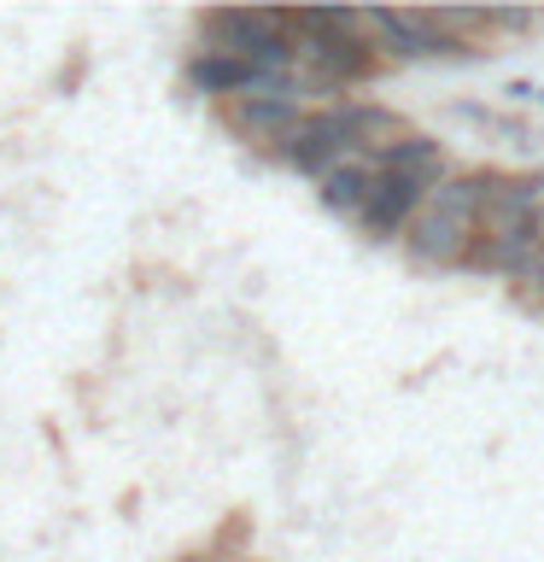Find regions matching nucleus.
Returning <instances> with one entry per match:
<instances>
[{
	"instance_id": "nucleus-1",
	"label": "nucleus",
	"mask_w": 544,
	"mask_h": 562,
	"mask_svg": "<svg viewBox=\"0 0 544 562\" xmlns=\"http://www.w3.org/2000/svg\"><path fill=\"white\" fill-rule=\"evenodd\" d=\"M480 176V240H474L468 270L521 281L544 258L533 235V217L544 205V176H503V170H474Z\"/></svg>"
},
{
	"instance_id": "nucleus-2",
	"label": "nucleus",
	"mask_w": 544,
	"mask_h": 562,
	"mask_svg": "<svg viewBox=\"0 0 544 562\" xmlns=\"http://www.w3.org/2000/svg\"><path fill=\"white\" fill-rule=\"evenodd\" d=\"M474 240H480V176H451L416 211L410 235H404V252L421 270H468Z\"/></svg>"
},
{
	"instance_id": "nucleus-3",
	"label": "nucleus",
	"mask_w": 544,
	"mask_h": 562,
	"mask_svg": "<svg viewBox=\"0 0 544 562\" xmlns=\"http://www.w3.org/2000/svg\"><path fill=\"white\" fill-rule=\"evenodd\" d=\"M287 35L298 53V70L316 82H369L381 70V53L363 30V12H287Z\"/></svg>"
},
{
	"instance_id": "nucleus-4",
	"label": "nucleus",
	"mask_w": 544,
	"mask_h": 562,
	"mask_svg": "<svg viewBox=\"0 0 544 562\" xmlns=\"http://www.w3.org/2000/svg\"><path fill=\"white\" fill-rule=\"evenodd\" d=\"M298 117H305V94H298L293 77H270V82L246 88V94H235V100H223V123L235 135L258 140V147H275Z\"/></svg>"
},
{
	"instance_id": "nucleus-5",
	"label": "nucleus",
	"mask_w": 544,
	"mask_h": 562,
	"mask_svg": "<svg viewBox=\"0 0 544 562\" xmlns=\"http://www.w3.org/2000/svg\"><path fill=\"white\" fill-rule=\"evenodd\" d=\"M270 153H275L287 170H298V176H316V182H322V176H328L333 165H345V158H351L345 112H340V105H322V112H305V117H298L287 135L275 140Z\"/></svg>"
},
{
	"instance_id": "nucleus-6",
	"label": "nucleus",
	"mask_w": 544,
	"mask_h": 562,
	"mask_svg": "<svg viewBox=\"0 0 544 562\" xmlns=\"http://www.w3.org/2000/svg\"><path fill=\"white\" fill-rule=\"evenodd\" d=\"M363 30L381 59H468V47L451 42L428 12H363Z\"/></svg>"
},
{
	"instance_id": "nucleus-7",
	"label": "nucleus",
	"mask_w": 544,
	"mask_h": 562,
	"mask_svg": "<svg viewBox=\"0 0 544 562\" xmlns=\"http://www.w3.org/2000/svg\"><path fill=\"white\" fill-rule=\"evenodd\" d=\"M428 193L433 188H421L410 182V176H393V170H381L375 176V193H369V211H363V235L375 240V246H393L410 235V223H416V211L428 205Z\"/></svg>"
},
{
	"instance_id": "nucleus-8",
	"label": "nucleus",
	"mask_w": 544,
	"mask_h": 562,
	"mask_svg": "<svg viewBox=\"0 0 544 562\" xmlns=\"http://www.w3.org/2000/svg\"><path fill=\"white\" fill-rule=\"evenodd\" d=\"M345 112V135H351V158H363V165H386L404 140H410L416 130L404 123L393 105H375V100H340Z\"/></svg>"
},
{
	"instance_id": "nucleus-9",
	"label": "nucleus",
	"mask_w": 544,
	"mask_h": 562,
	"mask_svg": "<svg viewBox=\"0 0 544 562\" xmlns=\"http://www.w3.org/2000/svg\"><path fill=\"white\" fill-rule=\"evenodd\" d=\"M258 82H270L258 65H246V59H228V53H193L188 59V88L193 94H211V100H235L246 94V88H258Z\"/></svg>"
},
{
	"instance_id": "nucleus-10",
	"label": "nucleus",
	"mask_w": 544,
	"mask_h": 562,
	"mask_svg": "<svg viewBox=\"0 0 544 562\" xmlns=\"http://www.w3.org/2000/svg\"><path fill=\"white\" fill-rule=\"evenodd\" d=\"M375 165H363V158H345V165H333L322 182H316V193H322V205L333 211V217H351V223H363V211H369V193H375Z\"/></svg>"
},
{
	"instance_id": "nucleus-11",
	"label": "nucleus",
	"mask_w": 544,
	"mask_h": 562,
	"mask_svg": "<svg viewBox=\"0 0 544 562\" xmlns=\"http://www.w3.org/2000/svg\"><path fill=\"white\" fill-rule=\"evenodd\" d=\"M515 293L526 299V305H539V311H544V258H539V263H533V270H526L521 281H515Z\"/></svg>"
},
{
	"instance_id": "nucleus-12",
	"label": "nucleus",
	"mask_w": 544,
	"mask_h": 562,
	"mask_svg": "<svg viewBox=\"0 0 544 562\" xmlns=\"http://www.w3.org/2000/svg\"><path fill=\"white\" fill-rule=\"evenodd\" d=\"M491 24L498 30H539L544 12H491Z\"/></svg>"
},
{
	"instance_id": "nucleus-13",
	"label": "nucleus",
	"mask_w": 544,
	"mask_h": 562,
	"mask_svg": "<svg viewBox=\"0 0 544 562\" xmlns=\"http://www.w3.org/2000/svg\"><path fill=\"white\" fill-rule=\"evenodd\" d=\"M503 94H509V100H539V88H533V82H509Z\"/></svg>"
},
{
	"instance_id": "nucleus-14",
	"label": "nucleus",
	"mask_w": 544,
	"mask_h": 562,
	"mask_svg": "<svg viewBox=\"0 0 544 562\" xmlns=\"http://www.w3.org/2000/svg\"><path fill=\"white\" fill-rule=\"evenodd\" d=\"M533 235H539V246H544V205H539V217H533Z\"/></svg>"
},
{
	"instance_id": "nucleus-15",
	"label": "nucleus",
	"mask_w": 544,
	"mask_h": 562,
	"mask_svg": "<svg viewBox=\"0 0 544 562\" xmlns=\"http://www.w3.org/2000/svg\"><path fill=\"white\" fill-rule=\"evenodd\" d=\"M533 105H544V88H539V100H533Z\"/></svg>"
}]
</instances>
